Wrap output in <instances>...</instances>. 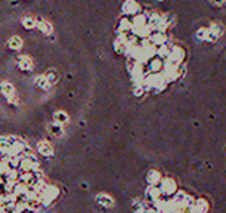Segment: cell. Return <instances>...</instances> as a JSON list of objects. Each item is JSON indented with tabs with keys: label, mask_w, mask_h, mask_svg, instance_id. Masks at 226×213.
<instances>
[{
	"label": "cell",
	"mask_w": 226,
	"mask_h": 213,
	"mask_svg": "<svg viewBox=\"0 0 226 213\" xmlns=\"http://www.w3.org/2000/svg\"><path fill=\"white\" fill-rule=\"evenodd\" d=\"M141 12L121 22L123 51L133 77L147 89L161 90L180 76L183 52L173 45L158 12Z\"/></svg>",
	"instance_id": "obj_1"
}]
</instances>
